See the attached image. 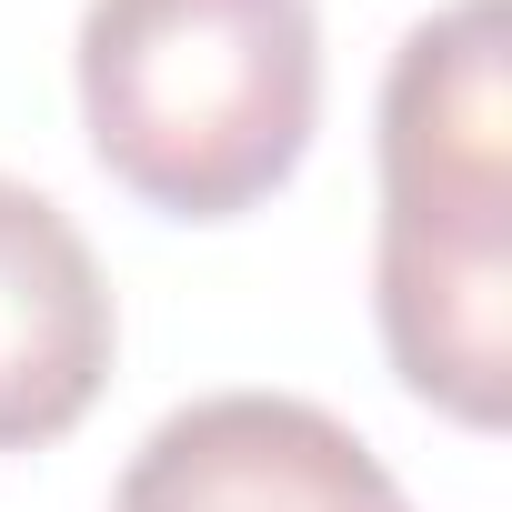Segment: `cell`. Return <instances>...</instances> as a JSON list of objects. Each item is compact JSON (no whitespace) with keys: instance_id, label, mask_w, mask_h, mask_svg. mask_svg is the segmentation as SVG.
<instances>
[{"instance_id":"7a4b0ae2","label":"cell","mask_w":512,"mask_h":512,"mask_svg":"<svg viewBox=\"0 0 512 512\" xmlns=\"http://www.w3.org/2000/svg\"><path fill=\"white\" fill-rule=\"evenodd\" d=\"M512 31L502 0L412 21L382 71V221L402 231H512Z\"/></svg>"},{"instance_id":"5b68a950","label":"cell","mask_w":512,"mask_h":512,"mask_svg":"<svg viewBox=\"0 0 512 512\" xmlns=\"http://www.w3.org/2000/svg\"><path fill=\"white\" fill-rule=\"evenodd\" d=\"M372 312H382L392 372L432 412L502 432V412H512V231H402V221H382Z\"/></svg>"},{"instance_id":"6da1fadb","label":"cell","mask_w":512,"mask_h":512,"mask_svg":"<svg viewBox=\"0 0 512 512\" xmlns=\"http://www.w3.org/2000/svg\"><path fill=\"white\" fill-rule=\"evenodd\" d=\"M71 71L101 171L171 221L272 201L322 121L312 0H91Z\"/></svg>"},{"instance_id":"277c9868","label":"cell","mask_w":512,"mask_h":512,"mask_svg":"<svg viewBox=\"0 0 512 512\" xmlns=\"http://www.w3.org/2000/svg\"><path fill=\"white\" fill-rule=\"evenodd\" d=\"M111 352H121V312L91 241L51 191L0 171V452L61 442L101 402Z\"/></svg>"},{"instance_id":"3957f363","label":"cell","mask_w":512,"mask_h":512,"mask_svg":"<svg viewBox=\"0 0 512 512\" xmlns=\"http://www.w3.org/2000/svg\"><path fill=\"white\" fill-rule=\"evenodd\" d=\"M111 512H402L352 422L302 392H201L131 452Z\"/></svg>"}]
</instances>
